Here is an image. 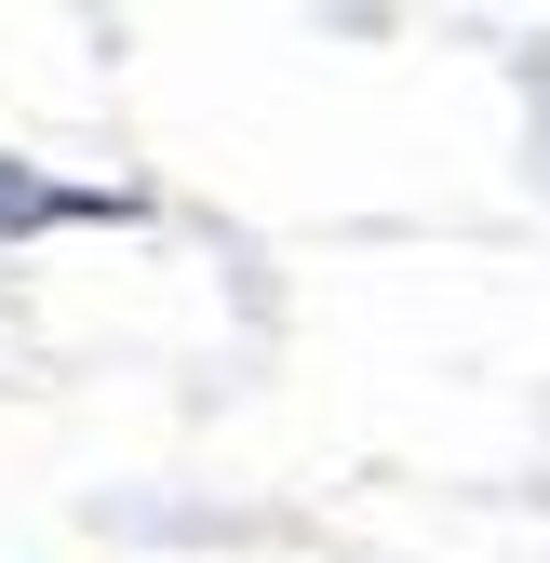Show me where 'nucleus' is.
Listing matches in <instances>:
<instances>
[{
	"mask_svg": "<svg viewBox=\"0 0 550 563\" xmlns=\"http://www.w3.org/2000/svg\"><path fill=\"white\" fill-rule=\"evenodd\" d=\"M148 188H81V175H41L0 148V242H41V229H134Z\"/></svg>",
	"mask_w": 550,
	"mask_h": 563,
	"instance_id": "f257e3e1",
	"label": "nucleus"
}]
</instances>
